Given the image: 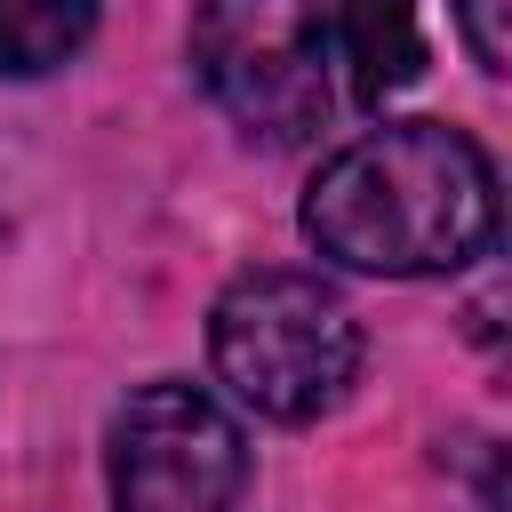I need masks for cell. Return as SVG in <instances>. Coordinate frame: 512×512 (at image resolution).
Listing matches in <instances>:
<instances>
[{"label": "cell", "mask_w": 512, "mask_h": 512, "mask_svg": "<svg viewBox=\"0 0 512 512\" xmlns=\"http://www.w3.org/2000/svg\"><path fill=\"white\" fill-rule=\"evenodd\" d=\"M496 232V168L448 120H384L304 192V240L344 272H456Z\"/></svg>", "instance_id": "6da1fadb"}, {"label": "cell", "mask_w": 512, "mask_h": 512, "mask_svg": "<svg viewBox=\"0 0 512 512\" xmlns=\"http://www.w3.org/2000/svg\"><path fill=\"white\" fill-rule=\"evenodd\" d=\"M208 360L240 408L312 424L360 376V320L320 272H240L208 312Z\"/></svg>", "instance_id": "7a4b0ae2"}, {"label": "cell", "mask_w": 512, "mask_h": 512, "mask_svg": "<svg viewBox=\"0 0 512 512\" xmlns=\"http://www.w3.org/2000/svg\"><path fill=\"white\" fill-rule=\"evenodd\" d=\"M192 64L232 128L264 144H304L328 128V0H200Z\"/></svg>", "instance_id": "3957f363"}, {"label": "cell", "mask_w": 512, "mask_h": 512, "mask_svg": "<svg viewBox=\"0 0 512 512\" xmlns=\"http://www.w3.org/2000/svg\"><path fill=\"white\" fill-rule=\"evenodd\" d=\"M248 440L200 384H144L112 416V512H240Z\"/></svg>", "instance_id": "277c9868"}, {"label": "cell", "mask_w": 512, "mask_h": 512, "mask_svg": "<svg viewBox=\"0 0 512 512\" xmlns=\"http://www.w3.org/2000/svg\"><path fill=\"white\" fill-rule=\"evenodd\" d=\"M328 56L352 72L360 104H384L424 72V32L416 0H328Z\"/></svg>", "instance_id": "5b68a950"}, {"label": "cell", "mask_w": 512, "mask_h": 512, "mask_svg": "<svg viewBox=\"0 0 512 512\" xmlns=\"http://www.w3.org/2000/svg\"><path fill=\"white\" fill-rule=\"evenodd\" d=\"M96 24V0H0V72L32 80L56 72Z\"/></svg>", "instance_id": "8992f818"}, {"label": "cell", "mask_w": 512, "mask_h": 512, "mask_svg": "<svg viewBox=\"0 0 512 512\" xmlns=\"http://www.w3.org/2000/svg\"><path fill=\"white\" fill-rule=\"evenodd\" d=\"M504 16H512V0H456L464 48H472V64H480V72H504V56H512V40H504Z\"/></svg>", "instance_id": "52a82bcc"}]
</instances>
